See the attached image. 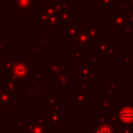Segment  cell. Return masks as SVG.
Listing matches in <instances>:
<instances>
[{"label":"cell","instance_id":"cell-1","mask_svg":"<svg viewBox=\"0 0 133 133\" xmlns=\"http://www.w3.org/2000/svg\"><path fill=\"white\" fill-rule=\"evenodd\" d=\"M32 71H33L32 66L29 65L27 61H15L10 75H12L18 80H22V79L30 80L32 79V75H31Z\"/></svg>","mask_w":133,"mask_h":133},{"label":"cell","instance_id":"cell-2","mask_svg":"<svg viewBox=\"0 0 133 133\" xmlns=\"http://www.w3.org/2000/svg\"><path fill=\"white\" fill-rule=\"evenodd\" d=\"M76 48H79L81 46H91V45H97V41L92 38V36L89 33L88 28H81L78 35L74 39Z\"/></svg>","mask_w":133,"mask_h":133},{"label":"cell","instance_id":"cell-3","mask_svg":"<svg viewBox=\"0 0 133 133\" xmlns=\"http://www.w3.org/2000/svg\"><path fill=\"white\" fill-rule=\"evenodd\" d=\"M48 65L47 70V75L51 74H58V73H65V71H69L71 68L65 63V61L60 60V61H46Z\"/></svg>","mask_w":133,"mask_h":133},{"label":"cell","instance_id":"cell-4","mask_svg":"<svg viewBox=\"0 0 133 133\" xmlns=\"http://www.w3.org/2000/svg\"><path fill=\"white\" fill-rule=\"evenodd\" d=\"M51 4L54 6L56 14L58 16L65 14V12H71L70 11V0H52Z\"/></svg>","mask_w":133,"mask_h":133},{"label":"cell","instance_id":"cell-5","mask_svg":"<svg viewBox=\"0 0 133 133\" xmlns=\"http://www.w3.org/2000/svg\"><path fill=\"white\" fill-rule=\"evenodd\" d=\"M16 9L19 14H24L28 11L34 4L37 3V0H14Z\"/></svg>","mask_w":133,"mask_h":133},{"label":"cell","instance_id":"cell-6","mask_svg":"<svg viewBox=\"0 0 133 133\" xmlns=\"http://www.w3.org/2000/svg\"><path fill=\"white\" fill-rule=\"evenodd\" d=\"M18 106V101L14 100V97L10 92L5 90L1 96H0V107H15Z\"/></svg>","mask_w":133,"mask_h":133},{"label":"cell","instance_id":"cell-7","mask_svg":"<svg viewBox=\"0 0 133 133\" xmlns=\"http://www.w3.org/2000/svg\"><path fill=\"white\" fill-rule=\"evenodd\" d=\"M18 79H16L12 75L8 76V79H5L3 81V85L5 86V89L10 92L11 95H16L19 92V87H18Z\"/></svg>","mask_w":133,"mask_h":133},{"label":"cell","instance_id":"cell-8","mask_svg":"<svg viewBox=\"0 0 133 133\" xmlns=\"http://www.w3.org/2000/svg\"><path fill=\"white\" fill-rule=\"evenodd\" d=\"M14 63H15L14 56H4L3 59L0 60V70L3 71L4 75H10Z\"/></svg>","mask_w":133,"mask_h":133},{"label":"cell","instance_id":"cell-9","mask_svg":"<svg viewBox=\"0 0 133 133\" xmlns=\"http://www.w3.org/2000/svg\"><path fill=\"white\" fill-rule=\"evenodd\" d=\"M80 26L78 23H66L65 25V36L71 38V42H74V39L76 38V36L78 35L79 31H80Z\"/></svg>","mask_w":133,"mask_h":133},{"label":"cell","instance_id":"cell-10","mask_svg":"<svg viewBox=\"0 0 133 133\" xmlns=\"http://www.w3.org/2000/svg\"><path fill=\"white\" fill-rule=\"evenodd\" d=\"M60 26H61V20L58 15L50 16L49 19L44 24H42L43 28H59Z\"/></svg>","mask_w":133,"mask_h":133},{"label":"cell","instance_id":"cell-11","mask_svg":"<svg viewBox=\"0 0 133 133\" xmlns=\"http://www.w3.org/2000/svg\"><path fill=\"white\" fill-rule=\"evenodd\" d=\"M119 117L124 123H130L133 121V109L130 107H125L119 112Z\"/></svg>","mask_w":133,"mask_h":133},{"label":"cell","instance_id":"cell-12","mask_svg":"<svg viewBox=\"0 0 133 133\" xmlns=\"http://www.w3.org/2000/svg\"><path fill=\"white\" fill-rule=\"evenodd\" d=\"M70 59L72 61H75L76 59H79L81 61L84 60V52L79 50V48H76L74 51H71L70 53Z\"/></svg>","mask_w":133,"mask_h":133},{"label":"cell","instance_id":"cell-13","mask_svg":"<svg viewBox=\"0 0 133 133\" xmlns=\"http://www.w3.org/2000/svg\"><path fill=\"white\" fill-rule=\"evenodd\" d=\"M71 77L66 75L65 73H58L56 74V84H59L60 86L63 84H68Z\"/></svg>","mask_w":133,"mask_h":133},{"label":"cell","instance_id":"cell-14","mask_svg":"<svg viewBox=\"0 0 133 133\" xmlns=\"http://www.w3.org/2000/svg\"><path fill=\"white\" fill-rule=\"evenodd\" d=\"M43 12H45V14H47L48 16H54V15H57L56 14V10H55V8H54V6L51 4V3H49V4H44L43 3V5H42V8H39Z\"/></svg>","mask_w":133,"mask_h":133},{"label":"cell","instance_id":"cell-15","mask_svg":"<svg viewBox=\"0 0 133 133\" xmlns=\"http://www.w3.org/2000/svg\"><path fill=\"white\" fill-rule=\"evenodd\" d=\"M47 85L43 84V85H32L29 84L28 85V92L29 94H42L43 89H46Z\"/></svg>","mask_w":133,"mask_h":133},{"label":"cell","instance_id":"cell-16","mask_svg":"<svg viewBox=\"0 0 133 133\" xmlns=\"http://www.w3.org/2000/svg\"><path fill=\"white\" fill-rule=\"evenodd\" d=\"M88 30H89V33L92 36V38L98 42V24H89Z\"/></svg>","mask_w":133,"mask_h":133},{"label":"cell","instance_id":"cell-17","mask_svg":"<svg viewBox=\"0 0 133 133\" xmlns=\"http://www.w3.org/2000/svg\"><path fill=\"white\" fill-rule=\"evenodd\" d=\"M36 12H37V15H38V18H37V20H36V22L37 23H41V24H44L48 19H49V17L50 16H48L47 14H45V12H43L39 8L36 10Z\"/></svg>","mask_w":133,"mask_h":133},{"label":"cell","instance_id":"cell-18","mask_svg":"<svg viewBox=\"0 0 133 133\" xmlns=\"http://www.w3.org/2000/svg\"><path fill=\"white\" fill-rule=\"evenodd\" d=\"M60 17V20L61 22H65V23H69L71 19H74L76 18V15L75 14H71V12H65V14H62L59 16Z\"/></svg>","mask_w":133,"mask_h":133},{"label":"cell","instance_id":"cell-19","mask_svg":"<svg viewBox=\"0 0 133 133\" xmlns=\"http://www.w3.org/2000/svg\"><path fill=\"white\" fill-rule=\"evenodd\" d=\"M112 1L111 0H99V7L101 8H109L111 7Z\"/></svg>","mask_w":133,"mask_h":133},{"label":"cell","instance_id":"cell-20","mask_svg":"<svg viewBox=\"0 0 133 133\" xmlns=\"http://www.w3.org/2000/svg\"><path fill=\"white\" fill-rule=\"evenodd\" d=\"M27 50L29 52H32V51H42L43 50V47L42 46H38L36 42H33V44L31 46H28L27 47Z\"/></svg>","mask_w":133,"mask_h":133},{"label":"cell","instance_id":"cell-21","mask_svg":"<svg viewBox=\"0 0 133 133\" xmlns=\"http://www.w3.org/2000/svg\"><path fill=\"white\" fill-rule=\"evenodd\" d=\"M31 75H32V79H34V80H41L42 79L43 72L39 71V70H33L32 73H31Z\"/></svg>","mask_w":133,"mask_h":133},{"label":"cell","instance_id":"cell-22","mask_svg":"<svg viewBox=\"0 0 133 133\" xmlns=\"http://www.w3.org/2000/svg\"><path fill=\"white\" fill-rule=\"evenodd\" d=\"M55 98H56V95H55V94H48V95H47V103H48V106L54 104Z\"/></svg>","mask_w":133,"mask_h":133},{"label":"cell","instance_id":"cell-23","mask_svg":"<svg viewBox=\"0 0 133 133\" xmlns=\"http://www.w3.org/2000/svg\"><path fill=\"white\" fill-rule=\"evenodd\" d=\"M51 36H47V37H44L43 39H42V47L44 48V47H46L47 45H48V43L49 42H51Z\"/></svg>","mask_w":133,"mask_h":133},{"label":"cell","instance_id":"cell-24","mask_svg":"<svg viewBox=\"0 0 133 133\" xmlns=\"http://www.w3.org/2000/svg\"><path fill=\"white\" fill-rule=\"evenodd\" d=\"M80 85H81V87H82V88L87 89V87H88L87 80H86V79H81V80H80Z\"/></svg>","mask_w":133,"mask_h":133},{"label":"cell","instance_id":"cell-25","mask_svg":"<svg viewBox=\"0 0 133 133\" xmlns=\"http://www.w3.org/2000/svg\"><path fill=\"white\" fill-rule=\"evenodd\" d=\"M89 62H90L91 66L98 64V59H97V57H96V56H90V58H89Z\"/></svg>","mask_w":133,"mask_h":133},{"label":"cell","instance_id":"cell-26","mask_svg":"<svg viewBox=\"0 0 133 133\" xmlns=\"http://www.w3.org/2000/svg\"><path fill=\"white\" fill-rule=\"evenodd\" d=\"M5 90H6V89H5V86H4L3 84H1V85H0V96H1Z\"/></svg>","mask_w":133,"mask_h":133},{"label":"cell","instance_id":"cell-27","mask_svg":"<svg viewBox=\"0 0 133 133\" xmlns=\"http://www.w3.org/2000/svg\"><path fill=\"white\" fill-rule=\"evenodd\" d=\"M3 18H4V9L0 8V19H3Z\"/></svg>","mask_w":133,"mask_h":133},{"label":"cell","instance_id":"cell-28","mask_svg":"<svg viewBox=\"0 0 133 133\" xmlns=\"http://www.w3.org/2000/svg\"><path fill=\"white\" fill-rule=\"evenodd\" d=\"M4 51V43L3 42H0V52Z\"/></svg>","mask_w":133,"mask_h":133},{"label":"cell","instance_id":"cell-29","mask_svg":"<svg viewBox=\"0 0 133 133\" xmlns=\"http://www.w3.org/2000/svg\"><path fill=\"white\" fill-rule=\"evenodd\" d=\"M60 87H61V88H62V89H64V88H68V89H69V88H70V87H71V86H70V84H69V83H68V84H63V85H61V86H60Z\"/></svg>","mask_w":133,"mask_h":133},{"label":"cell","instance_id":"cell-30","mask_svg":"<svg viewBox=\"0 0 133 133\" xmlns=\"http://www.w3.org/2000/svg\"><path fill=\"white\" fill-rule=\"evenodd\" d=\"M51 1L52 0H44V4H49V3H51Z\"/></svg>","mask_w":133,"mask_h":133}]
</instances>
